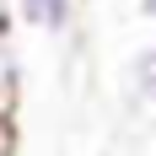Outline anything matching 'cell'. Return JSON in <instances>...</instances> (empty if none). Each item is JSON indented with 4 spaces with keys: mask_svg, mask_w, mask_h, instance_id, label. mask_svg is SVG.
<instances>
[{
    "mask_svg": "<svg viewBox=\"0 0 156 156\" xmlns=\"http://www.w3.org/2000/svg\"><path fill=\"white\" fill-rule=\"evenodd\" d=\"M16 22H27L32 32L43 38H65L70 22H76V0H11Z\"/></svg>",
    "mask_w": 156,
    "mask_h": 156,
    "instance_id": "cell-1",
    "label": "cell"
},
{
    "mask_svg": "<svg viewBox=\"0 0 156 156\" xmlns=\"http://www.w3.org/2000/svg\"><path fill=\"white\" fill-rule=\"evenodd\" d=\"M124 86H129V108H156V43H145V48L129 54Z\"/></svg>",
    "mask_w": 156,
    "mask_h": 156,
    "instance_id": "cell-2",
    "label": "cell"
},
{
    "mask_svg": "<svg viewBox=\"0 0 156 156\" xmlns=\"http://www.w3.org/2000/svg\"><path fill=\"white\" fill-rule=\"evenodd\" d=\"M16 86H22V54L11 43V27H0V92L16 97Z\"/></svg>",
    "mask_w": 156,
    "mask_h": 156,
    "instance_id": "cell-3",
    "label": "cell"
},
{
    "mask_svg": "<svg viewBox=\"0 0 156 156\" xmlns=\"http://www.w3.org/2000/svg\"><path fill=\"white\" fill-rule=\"evenodd\" d=\"M0 129H16V97L0 92Z\"/></svg>",
    "mask_w": 156,
    "mask_h": 156,
    "instance_id": "cell-4",
    "label": "cell"
},
{
    "mask_svg": "<svg viewBox=\"0 0 156 156\" xmlns=\"http://www.w3.org/2000/svg\"><path fill=\"white\" fill-rule=\"evenodd\" d=\"M0 156H16V129H0Z\"/></svg>",
    "mask_w": 156,
    "mask_h": 156,
    "instance_id": "cell-5",
    "label": "cell"
},
{
    "mask_svg": "<svg viewBox=\"0 0 156 156\" xmlns=\"http://www.w3.org/2000/svg\"><path fill=\"white\" fill-rule=\"evenodd\" d=\"M135 11H140L145 22H156V0H135Z\"/></svg>",
    "mask_w": 156,
    "mask_h": 156,
    "instance_id": "cell-6",
    "label": "cell"
},
{
    "mask_svg": "<svg viewBox=\"0 0 156 156\" xmlns=\"http://www.w3.org/2000/svg\"><path fill=\"white\" fill-rule=\"evenodd\" d=\"M0 27H11V0H0Z\"/></svg>",
    "mask_w": 156,
    "mask_h": 156,
    "instance_id": "cell-7",
    "label": "cell"
}]
</instances>
